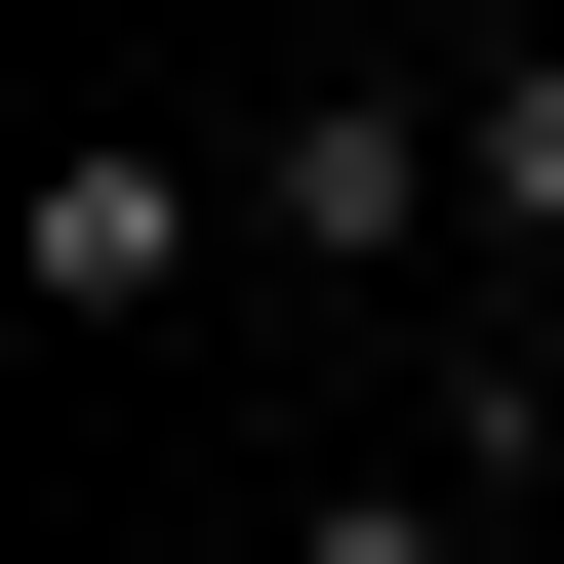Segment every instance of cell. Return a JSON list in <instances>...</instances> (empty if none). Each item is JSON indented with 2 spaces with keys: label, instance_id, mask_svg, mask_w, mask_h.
Wrapping results in <instances>:
<instances>
[{
  "label": "cell",
  "instance_id": "cell-1",
  "mask_svg": "<svg viewBox=\"0 0 564 564\" xmlns=\"http://www.w3.org/2000/svg\"><path fill=\"white\" fill-rule=\"evenodd\" d=\"M444 282H484L444 444H564V41H444Z\"/></svg>",
  "mask_w": 564,
  "mask_h": 564
},
{
  "label": "cell",
  "instance_id": "cell-2",
  "mask_svg": "<svg viewBox=\"0 0 564 564\" xmlns=\"http://www.w3.org/2000/svg\"><path fill=\"white\" fill-rule=\"evenodd\" d=\"M242 282H444V82H403V41H323V82L242 121Z\"/></svg>",
  "mask_w": 564,
  "mask_h": 564
},
{
  "label": "cell",
  "instance_id": "cell-3",
  "mask_svg": "<svg viewBox=\"0 0 564 564\" xmlns=\"http://www.w3.org/2000/svg\"><path fill=\"white\" fill-rule=\"evenodd\" d=\"M202 282H242V162H162V121H82V162H41V323H202Z\"/></svg>",
  "mask_w": 564,
  "mask_h": 564
},
{
  "label": "cell",
  "instance_id": "cell-4",
  "mask_svg": "<svg viewBox=\"0 0 564 564\" xmlns=\"http://www.w3.org/2000/svg\"><path fill=\"white\" fill-rule=\"evenodd\" d=\"M282 564H524V444H444V484H323Z\"/></svg>",
  "mask_w": 564,
  "mask_h": 564
}]
</instances>
